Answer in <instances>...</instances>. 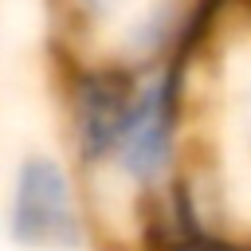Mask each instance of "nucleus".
<instances>
[{
  "label": "nucleus",
  "instance_id": "nucleus-1",
  "mask_svg": "<svg viewBox=\"0 0 251 251\" xmlns=\"http://www.w3.org/2000/svg\"><path fill=\"white\" fill-rule=\"evenodd\" d=\"M4 227L8 239L27 251H78L90 227L82 173L75 176L71 165L51 153H27L12 173Z\"/></svg>",
  "mask_w": 251,
  "mask_h": 251
}]
</instances>
